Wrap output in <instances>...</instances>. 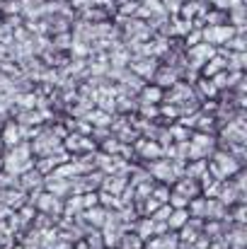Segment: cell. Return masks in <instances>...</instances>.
Instances as JSON below:
<instances>
[{
  "mask_svg": "<svg viewBox=\"0 0 247 249\" xmlns=\"http://www.w3.org/2000/svg\"><path fill=\"white\" fill-rule=\"evenodd\" d=\"M170 213H172V208L165 203V206H160L153 215H151V220H155V223H167V218H170Z\"/></svg>",
  "mask_w": 247,
  "mask_h": 249,
  "instance_id": "obj_15",
  "label": "cell"
},
{
  "mask_svg": "<svg viewBox=\"0 0 247 249\" xmlns=\"http://www.w3.org/2000/svg\"><path fill=\"white\" fill-rule=\"evenodd\" d=\"M206 249H226V247H223V245H218V242H211Z\"/></svg>",
  "mask_w": 247,
  "mask_h": 249,
  "instance_id": "obj_16",
  "label": "cell"
},
{
  "mask_svg": "<svg viewBox=\"0 0 247 249\" xmlns=\"http://www.w3.org/2000/svg\"><path fill=\"white\" fill-rule=\"evenodd\" d=\"M119 249H143V240L136 237L133 232H124L119 240Z\"/></svg>",
  "mask_w": 247,
  "mask_h": 249,
  "instance_id": "obj_10",
  "label": "cell"
},
{
  "mask_svg": "<svg viewBox=\"0 0 247 249\" xmlns=\"http://www.w3.org/2000/svg\"><path fill=\"white\" fill-rule=\"evenodd\" d=\"M174 83H179V75H177L170 66H163V63H160L158 71H155V75H153V85H158L165 92V89H170Z\"/></svg>",
  "mask_w": 247,
  "mask_h": 249,
  "instance_id": "obj_4",
  "label": "cell"
},
{
  "mask_svg": "<svg viewBox=\"0 0 247 249\" xmlns=\"http://www.w3.org/2000/svg\"><path fill=\"white\" fill-rule=\"evenodd\" d=\"M204 211H206V198H204V196L189 198V203H187V213H189V218H199V220H204Z\"/></svg>",
  "mask_w": 247,
  "mask_h": 249,
  "instance_id": "obj_9",
  "label": "cell"
},
{
  "mask_svg": "<svg viewBox=\"0 0 247 249\" xmlns=\"http://www.w3.org/2000/svg\"><path fill=\"white\" fill-rule=\"evenodd\" d=\"M158 66H160V58H155V56H131V61H129V71L133 75H138L143 83L153 80Z\"/></svg>",
  "mask_w": 247,
  "mask_h": 249,
  "instance_id": "obj_1",
  "label": "cell"
},
{
  "mask_svg": "<svg viewBox=\"0 0 247 249\" xmlns=\"http://www.w3.org/2000/svg\"><path fill=\"white\" fill-rule=\"evenodd\" d=\"M163 94L165 92L158 87V85L146 83L143 89L136 94V102H138V104H153V107H158V104H163Z\"/></svg>",
  "mask_w": 247,
  "mask_h": 249,
  "instance_id": "obj_3",
  "label": "cell"
},
{
  "mask_svg": "<svg viewBox=\"0 0 247 249\" xmlns=\"http://www.w3.org/2000/svg\"><path fill=\"white\" fill-rule=\"evenodd\" d=\"M119 148H121V143L116 141V136H109V138L102 143V153H104V155H116Z\"/></svg>",
  "mask_w": 247,
  "mask_h": 249,
  "instance_id": "obj_13",
  "label": "cell"
},
{
  "mask_svg": "<svg viewBox=\"0 0 247 249\" xmlns=\"http://www.w3.org/2000/svg\"><path fill=\"white\" fill-rule=\"evenodd\" d=\"M151 198H155L160 206H165L167 198H170V186H167V184H155L153 191H151Z\"/></svg>",
  "mask_w": 247,
  "mask_h": 249,
  "instance_id": "obj_11",
  "label": "cell"
},
{
  "mask_svg": "<svg viewBox=\"0 0 247 249\" xmlns=\"http://www.w3.org/2000/svg\"><path fill=\"white\" fill-rule=\"evenodd\" d=\"M0 169H2V158H0Z\"/></svg>",
  "mask_w": 247,
  "mask_h": 249,
  "instance_id": "obj_17",
  "label": "cell"
},
{
  "mask_svg": "<svg viewBox=\"0 0 247 249\" xmlns=\"http://www.w3.org/2000/svg\"><path fill=\"white\" fill-rule=\"evenodd\" d=\"M133 235L141 237L143 242L151 240V237H153V220H151V218H138V220L133 223Z\"/></svg>",
  "mask_w": 247,
  "mask_h": 249,
  "instance_id": "obj_8",
  "label": "cell"
},
{
  "mask_svg": "<svg viewBox=\"0 0 247 249\" xmlns=\"http://www.w3.org/2000/svg\"><path fill=\"white\" fill-rule=\"evenodd\" d=\"M223 71H228V61H226V56H221V53L216 51V56L204 63V68L199 71V75H201V78H213V75H218V73H223Z\"/></svg>",
  "mask_w": 247,
  "mask_h": 249,
  "instance_id": "obj_5",
  "label": "cell"
},
{
  "mask_svg": "<svg viewBox=\"0 0 247 249\" xmlns=\"http://www.w3.org/2000/svg\"><path fill=\"white\" fill-rule=\"evenodd\" d=\"M187 203H189V198H184L182 194H177V191H172V189H170V198H167V206H170L172 211L187 208Z\"/></svg>",
  "mask_w": 247,
  "mask_h": 249,
  "instance_id": "obj_12",
  "label": "cell"
},
{
  "mask_svg": "<svg viewBox=\"0 0 247 249\" xmlns=\"http://www.w3.org/2000/svg\"><path fill=\"white\" fill-rule=\"evenodd\" d=\"M0 189L7 191V189H17V177L7 174L5 169H0Z\"/></svg>",
  "mask_w": 247,
  "mask_h": 249,
  "instance_id": "obj_14",
  "label": "cell"
},
{
  "mask_svg": "<svg viewBox=\"0 0 247 249\" xmlns=\"http://www.w3.org/2000/svg\"><path fill=\"white\" fill-rule=\"evenodd\" d=\"M187 220H189L187 208L172 211V213H170V218H167V230H170V232H179V230L184 228V223H187Z\"/></svg>",
  "mask_w": 247,
  "mask_h": 249,
  "instance_id": "obj_7",
  "label": "cell"
},
{
  "mask_svg": "<svg viewBox=\"0 0 247 249\" xmlns=\"http://www.w3.org/2000/svg\"><path fill=\"white\" fill-rule=\"evenodd\" d=\"M172 186H174L172 191L182 194L184 198H196V196H201V186H199V181H196V179L182 177V179H177V181H174Z\"/></svg>",
  "mask_w": 247,
  "mask_h": 249,
  "instance_id": "obj_6",
  "label": "cell"
},
{
  "mask_svg": "<svg viewBox=\"0 0 247 249\" xmlns=\"http://www.w3.org/2000/svg\"><path fill=\"white\" fill-rule=\"evenodd\" d=\"M0 143H2V148H5V150H10V148H15V145L24 143V141H22V133H19V126H17L12 119L2 124V131H0Z\"/></svg>",
  "mask_w": 247,
  "mask_h": 249,
  "instance_id": "obj_2",
  "label": "cell"
}]
</instances>
